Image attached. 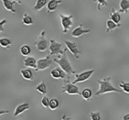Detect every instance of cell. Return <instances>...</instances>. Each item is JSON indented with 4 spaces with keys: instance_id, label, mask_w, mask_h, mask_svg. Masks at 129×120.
Returning a JSON list of instances; mask_svg holds the SVG:
<instances>
[{
    "instance_id": "17",
    "label": "cell",
    "mask_w": 129,
    "mask_h": 120,
    "mask_svg": "<svg viewBox=\"0 0 129 120\" xmlns=\"http://www.w3.org/2000/svg\"><path fill=\"white\" fill-rule=\"evenodd\" d=\"M110 20L113 21L115 23L117 24H120V22L121 20V16H120V13L118 12H116L113 8L111 10V12L110 14Z\"/></svg>"
},
{
    "instance_id": "16",
    "label": "cell",
    "mask_w": 129,
    "mask_h": 120,
    "mask_svg": "<svg viewBox=\"0 0 129 120\" xmlns=\"http://www.w3.org/2000/svg\"><path fill=\"white\" fill-rule=\"evenodd\" d=\"M20 74L22 77L27 80L32 81L34 78L33 73L30 69H23L20 70Z\"/></svg>"
},
{
    "instance_id": "13",
    "label": "cell",
    "mask_w": 129,
    "mask_h": 120,
    "mask_svg": "<svg viewBox=\"0 0 129 120\" xmlns=\"http://www.w3.org/2000/svg\"><path fill=\"white\" fill-rule=\"evenodd\" d=\"M62 3V0H49L47 3L46 10L48 13L54 12L56 10L58 5Z\"/></svg>"
},
{
    "instance_id": "19",
    "label": "cell",
    "mask_w": 129,
    "mask_h": 120,
    "mask_svg": "<svg viewBox=\"0 0 129 120\" xmlns=\"http://www.w3.org/2000/svg\"><path fill=\"white\" fill-rule=\"evenodd\" d=\"M106 32H111L113 30H115V28H118L121 26V24H117V23H115L113 21L111 20H108L106 21Z\"/></svg>"
},
{
    "instance_id": "33",
    "label": "cell",
    "mask_w": 129,
    "mask_h": 120,
    "mask_svg": "<svg viewBox=\"0 0 129 120\" xmlns=\"http://www.w3.org/2000/svg\"><path fill=\"white\" fill-rule=\"evenodd\" d=\"M61 120H71V118L70 117H67L65 114H63L61 117Z\"/></svg>"
},
{
    "instance_id": "4",
    "label": "cell",
    "mask_w": 129,
    "mask_h": 120,
    "mask_svg": "<svg viewBox=\"0 0 129 120\" xmlns=\"http://www.w3.org/2000/svg\"><path fill=\"white\" fill-rule=\"evenodd\" d=\"M61 19V25L62 27V32L63 34H67L69 30L72 27L73 25L72 19L74 18L73 15H64L63 14H59Z\"/></svg>"
},
{
    "instance_id": "34",
    "label": "cell",
    "mask_w": 129,
    "mask_h": 120,
    "mask_svg": "<svg viewBox=\"0 0 129 120\" xmlns=\"http://www.w3.org/2000/svg\"><path fill=\"white\" fill-rule=\"evenodd\" d=\"M123 119L124 120H129V114H128L125 115V116H123Z\"/></svg>"
},
{
    "instance_id": "21",
    "label": "cell",
    "mask_w": 129,
    "mask_h": 120,
    "mask_svg": "<svg viewBox=\"0 0 129 120\" xmlns=\"http://www.w3.org/2000/svg\"><path fill=\"white\" fill-rule=\"evenodd\" d=\"M36 90L38 92H39L41 94L43 95V96H45L47 93L46 85L45 83L42 81L40 84L37 85V87H36Z\"/></svg>"
},
{
    "instance_id": "3",
    "label": "cell",
    "mask_w": 129,
    "mask_h": 120,
    "mask_svg": "<svg viewBox=\"0 0 129 120\" xmlns=\"http://www.w3.org/2000/svg\"><path fill=\"white\" fill-rule=\"evenodd\" d=\"M45 35L46 32L44 30L42 31L34 43V45L36 47L37 50L39 52L45 51L48 47V43L45 37Z\"/></svg>"
},
{
    "instance_id": "28",
    "label": "cell",
    "mask_w": 129,
    "mask_h": 120,
    "mask_svg": "<svg viewBox=\"0 0 129 120\" xmlns=\"http://www.w3.org/2000/svg\"><path fill=\"white\" fill-rule=\"evenodd\" d=\"M119 87L123 90L125 93H129V83H125L124 82H121L119 84Z\"/></svg>"
},
{
    "instance_id": "2",
    "label": "cell",
    "mask_w": 129,
    "mask_h": 120,
    "mask_svg": "<svg viewBox=\"0 0 129 120\" xmlns=\"http://www.w3.org/2000/svg\"><path fill=\"white\" fill-rule=\"evenodd\" d=\"M67 48L64 49L63 54H61V56L58 58H54L53 61L58 65L61 70L64 71V73L67 75H75V71L73 69L70 61L68 59L67 56Z\"/></svg>"
},
{
    "instance_id": "11",
    "label": "cell",
    "mask_w": 129,
    "mask_h": 120,
    "mask_svg": "<svg viewBox=\"0 0 129 120\" xmlns=\"http://www.w3.org/2000/svg\"><path fill=\"white\" fill-rule=\"evenodd\" d=\"M23 65L25 67L31 68L36 70L37 68V61L33 57L27 56L23 59Z\"/></svg>"
},
{
    "instance_id": "18",
    "label": "cell",
    "mask_w": 129,
    "mask_h": 120,
    "mask_svg": "<svg viewBox=\"0 0 129 120\" xmlns=\"http://www.w3.org/2000/svg\"><path fill=\"white\" fill-rule=\"evenodd\" d=\"M129 10V0H121L120 2L119 13H127Z\"/></svg>"
},
{
    "instance_id": "30",
    "label": "cell",
    "mask_w": 129,
    "mask_h": 120,
    "mask_svg": "<svg viewBox=\"0 0 129 120\" xmlns=\"http://www.w3.org/2000/svg\"><path fill=\"white\" fill-rule=\"evenodd\" d=\"M41 104L43 105V107H48L49 104V100L46 96H44L41 99Z\"/></svg>"
},
{
    "instance_id": "27",
    "label": "cell",
    "mask_w": 129,
    "mask_h": 120,
    "mask_svg": "<svg viewBox=\"0 0 129 120\" xmlns=\"http://www.w3.org/2000/svg\"><path fill=\"white\" fill-rule=\"evenodd\" d=\"M94 2H97V10L100 12L102 7H108V3L106 0H94Z\"/></svg>"
},
{
    "instance_id": "8",
    "label": "cell",
    "mask_w": 129,
    "mask_h": 120,
    "mask_svg": "<svg viewBox=\"0 0 129 120\" xmlns=\"http://www.w3.org/2000/svg\"><path fill=\"white\" fill-rule=\"evenodd\" d=\"M64 43L67 49L73 54L74 58L76 59H79V58H80L79 55L80 54L81 52L78 49L77 45L76 43L70 41H64Z\"/></svg>"
},
{
    "instance_id": "9",
    "label": "cell",
    "mask_w": 129,
    "mask_h": 120,
    "mask_svg": "<svg viewBox=\"0 0 129 120\" xmlns=\"http://www.w3.org/2000/svg\"><path fill=\"white\" fill-rule=\"evenodd\" d=\"M62 92H65L69 95H79L81 96V92L79 91V87L75 85V84H65L62 87Z\"/></svg>"
},
{
    "instance_id": "31",
    "label": "cell",
    "mask_w": 129,
    "mask_h": 120,
    "mask_svg": "<svg viewBox=\"0 0 129 120\" xmlns=\"http://www.w3.org/2000/svg\"><path fill=\"white\" fill-rule=\"evenodd\" d=\"M6 23H7V20L6 19H3L0 21V32H3L5 30V28L3 26Z\"/></svg>"
},
{
    "instance_id": "24",
    "label": "cell",
    "mask_w": 129,
    "mask_h": 120,
    "mask_svg": "<svg viewBox=\"0 0 129 120\" xmlns=\"http://www.w3.org/2000/svg\"><path fill=\"white\" fill-rule=\"evenodd\" d=\"M81 96L84 99L89 101L92 96V92L90 89H85L82 91Z\"/></svg>"
},
{
    "instance_id": "10",
    "label": "cell",
    "mask_w": 129,
    "mask_h": 120,
    "mask_svg": "<svg viewBox=\"0 0 129 120\" xmlns=\"http://www.w3.org/2000/svg\"><path fill=\"white\" fill-rule=\"evenodd\" d=\"M89 32H90V30L84 29L83 28V25L80 24L73 30V31L71 33V35L74 37L79 38L80 37H81L82 35H84V34H86Z\"/></svg>"
},
{
    "instance_id": "1",
    "label": "cell",
    "mask_w": 129,
    "mask_h": 120,
    "mask_svg": "<svg viewBox=\"0 0 129 120\" xmlns=\"http://www.w3.org/2000/svg\"><path fill=\"white\" fill-rule=\"evenodd\" d=\"M99 84V89L95 94V96H98L101 95H103L105 94L110 93V92H117V93H123V92L116 89L111 83V78H105L103 80L98 81Z\"/></svg>"
},
{
    "instance_id": "20",
    "label": "cell",
    "mask_w": 129,
    "mask_h": 120,
    "mask_svg": "<svg viewBox=\"0 0 129 120\" xmlns=\"http://www.w3.org/2000/svg\"><path fill=\"white\" fill-rule=\"evenodd\" d=\"M20 51L21 54L23 56H28L30 54H31V52H32V49H31L30 47L27 44H25L21 46V48H20Z\"/></svg>"
},
{
    "instance_id": "32",
    "label": "cell",
    "mask_w": 129,
    "mask_h": 120,
    "mask_svg": "<svg viewBox=\"0 0 129 120\" xmlns=\"http://www.w3.org/2000/svg\"><path fill=\"white\" fill-rule=\"evenodd\" d=\"M9 111H5V110H0V116H2L3 114H8Z\"/></svg>"
},
{
    "instance_id": "22",
    "label": "cell",
    "mask_w": 129,
    "mask_h": 120,
    "mask_svg": "<svg viewBox=\"0 0 129 120\" xmlns=\"http://www.w3.org/2000/svg\"><path fill=\"white\" fill-rule=\"evenodd\" d=\"M47 3H48V0H37L34 5V9L36 11H40L44 8L46 5H47Z\"/></svg>"
},
{
    "instance_id": "36",
    "label": "cell",
    "mask_w": 129,
    "mask_h": 120,
    "mask_svg": "<svg viewBox=\"0 0 129 120\" xmlns=\"http://www.w3.org/2000/svg\"><path fill=\"white\" fill-rule=\"evenodd\" d=\"M121 120H124V119H121Z\"/></svg>"
},
{
    "instance_id": "26",
    "label": "cell",
    "mask_w": 129,
    "mask_h": 120,
    "mask_svg": "<svg viewBox=\"0 0 129 120\" xmlns=\"http://www.w3.org/2000/svg\"><path fill=\"white\" fill-rule=\"evenodd\" d=\"M59 101L56 99H52L51 100L49 101V107L51 110H55L59 106Z\"/></svg>"
},
{
    "instance_id": "12",
    "label": "cell",
    "mask_w": 129,
    "mask_h": 120,
    "mask_svg": "<svg viewBox=\"0 0 129 120\" xmlns=\"http://www.w3.org/2000/svg\"><path fill=\"white\" fill-rule=\"evenodd\" d=\"M50 75H51V76L53 78L63 79L65 77L66 73L60 68H56L53 69L51 71Z\"/></svg>"
},
{
    "instance_id": "15",
    "label": "cell",
    "mask_w": 129,
    "mask_h": 120,
    "mask_svg": "<svg viewBox=\"0 0 129 120\" xmlns=\"http://www.w3.org/2000/svg\"><path fill=\"white\" fill-rule=\"evenodd\" d=\"M29 108H30V106L28 103H23L20 105H18V106L16 107L15 109L13 115H14V116H15L16 117V116H18V115L23 113L24 111L29 109Z\"/></svg>"
},
{
    "instance_id": "25",
    "label": "cell",
    "mask_w": 129,
    "mask_h": 120,
    "mask_svg": "<svg viewBox=\"0 0 129 120\" xmlns=\"http://www.w3.org/2000/svg\"><path fill=\"white\" fill-rule=\"evenodd\" d=\"M12 44V42L9 39L3 37L0 39V46L5 48H9Z\"/></svg>"
},
{
    "instance_id": "7",
    "label": "cell",
    "mask_w": 129,
    "mask_h": 120,
    "mask_svg": "<svg viewBox=\"0 0 129 120\" xmlns=\"http://www.w3.org/2000/svg\"><path fill=\"white\" fill-rule=\"evenodd\" d=\"M94 73V70H87V71H83V72L80 73L79 74H76L75 75V80H74L72 82L73 84H76L77 83L80 82H84L87 81V80H89L90 77H91L92 75H93V73Z\"/></svg>"
},
{
    "instance_id": "6",
    "label": "cell",
    "mask_w": 129,
    "mask_h": 120,
    "mask_svg": "<svg viewBox=\"0 0 129 120\" xmlns=\"http://www.w3.org/2000/svg\"><path fill=\"white\" fill-rule=\"evenodd\" d=\"M62 44L61 43H57L54 39H51L49 44V50L51 56H56L59 54H63L64 50H62Z\"/></svg>"
},
{
    "instance_id": "29",
    "label": "cell",
    "mask_w": 129,
    "mask_h": 120,
    "mask_svg": "<svg viewBox=\"0 0 129 120\" xmlns=\"http://www.w3.org/2000/svg\"><path fill=\"white\" fill-rule=\"evenodd\" d=\"M91 120H101V114L99 112H92L90 113Z\"/></svg>"
},
{
    "instance_id": "5",
    "label": "cell",
    "mask_w": 129,
    "mask_h": 120,
    "mask_svg": "<svg viewBox=\"0 0 129 120\" xmlns=\"http://www.w3.org/2000/svg\"><path fill=\"white\" fill-rule=\"evenodd\" d=\"M51 55H47L44 58L38 59L37 61V68L36 71H43L49 68L52 65V60L51 59Z\"/></svg>"
},
{
    "instance_id": "37",
    "label": "cell",
    "mask_w": 129,
    "mask_h": 120,
    "mask_svg": "<svg viewBox=\"0 0 129 120\" xmlns=\"http://www.w3.org/2000/svg\"><path fill=\"white\" fill-rule=\"evenodd\" d=\"M18 120H19V119H18Z\"/></svg>"
},
{
    "instance_id": "23",
    "label": "cell",
    "mask_w": 129,
    "mask_h": 120,
    "mask_svg": "<svg viewBox=\"0 0 129 120\" xmlns=\"http://www.w3.org/2000/svg\"><path fill=\"white\" fill-rule=\"evenodd\" d=\"M22 23L26 26H30L34 23L33 20H32V17L28 15L27 13H25L22 18Z\"/></svg>"
},
{
    "instance_id": "35",
    "label": "cell",
    "mask_w": 129,
    "mask_h": 120,
    "mask_svg": "<svg viewBox=\"0 0 129 120\" xmlns=\"http://www.w3.org/2000/svg\"><path fill=\"white\" fill-rule=\"evenodd\" d=\"M12 1H13V2H15V3H17L19 5L22 4V0H12Z\"/></svg>"
},
{
    "instance_id": "14",
    "label": "cell",
    "mask_w": 129,
    "mask_h": 120,
    "mask_svg": "<svg viewBox=\"0 0 129 120\" xmlns=\"http://www.w3.org/2000/svg\"><path fill=\"white\" fill-rule=\"evenodd\" d=\"M1 1H2V3H3L4 8L7 11L12 12L13 14L16 13L15 10L14 9V7H13V5H15V2L12 1V0H1Z\"/></svg>"
}]
</instances>
